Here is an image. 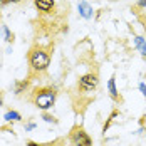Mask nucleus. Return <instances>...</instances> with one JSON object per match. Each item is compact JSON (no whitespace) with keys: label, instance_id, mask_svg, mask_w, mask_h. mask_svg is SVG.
Returning a JSON list of instances; mask_svg holds the SVG:
<instances>
[{"label":"nucleus","instance_id":"f257e3e1","mask_svg":"<svg viewBox=\"0 0 146 146\" xmlns=\"http://www.w3.org/2000/svg\"><path fill=\"white\" fill-rule=\"evenodd\" d=\"M29 62H30V67L34 71H39L40 72V71H45L47 69V66L50 62V56L45 50H42V49H34L29 56Z\"/></svg>","mask_w":146,"mask_h":146},{"label":"nucleus","instance_id":"f03ea898","mask_svg":"<svg viewBox=\"0 0 146 146\" xmlns=\"http://www.w3.org/2000/svg\"><path fill=\"white\" fill-rule=\"evenodd\" d=\"M56 101V91L54 89H40L34 96V104L39 109H49Z\"/></svg>","mask_w":146,"mask_h":146},{"label":"nucleus","instance_id":"7ed1b4c3","mask_svg":"<svg viewBox=\"0 0 146 146\" xmlns=\"http://www.w3.org/2000/svg\"><path fill=\"white\" fill-rule=\"evenodd\" d=\"M71 139H72L74 146H92L91 138L82 128H74L72 133H71Z\"/></svg>","mask_w":146,"mask_h":146},{"label":"nucleus","instance_id":"20e7f679","mask_svg":"<svg viewBox=\"0 0 146 146\" xmlns=\"http://www.w3.org/2000/svg\"><path fill=\"white\" fill-rule=\"evenodd\" d=\"M96 86H98V77L94 74H86L79 81V88L82 91H92V89H96Z\"/></svg>","mask_w":146,"mask_h":146},{"label":"nucleus","instance_id":"39448f33","mask_svg":"<svg viewBox=\"0 0 146 146\" xmlns=\"http://www.w3.org/2000/svg\"><path fill=\"white\" fill-rule=\"evenodd\" d=\"M54 5V0H35V7L40 12H49Z\"/></svg>","mask_w":146,"mask_h":146},{"label":"nucleus","instance_id":"423d86ee","mask_svg":"<svg viewBox=\"0 0 146 146\" xmlns=\"http://www.w3.org/2000/svg\"><path fill=\"white\" fill-rule=\"evenodd\" d=\"M79 12H81V15H82L84 19H89V17H92V9L89 7L86 2H81V3H79Z\"/></svg>","mask_w":146,"mask_h":146},{"label":"nucleus","instance_id":"0eeeda50","mask_svg":"<svg viewBox=\"0 0 146 146\" xmlns=\"http://www.w3.org/2000/svg\"><path fill=\"white\" fill-rule=\"evenodd\" d=\"M5 119L7 121H19V119H22L19 113H15V111H9L7 114H5Z\"/></svg>","mask_w":146,"mask_h":146},{"label":"nucleus","instance_id":"6e6552de","mask_svg":"<svg viewBox=\"0 0 146 146\" xmlns=\"http://www.w3.org/2000/svg\"><path fill=\"white\" fill-rule=\"evenodd\" d=\"M109 91H111V96L117 99V91H116V86H114V77H111L109 79Z\"/></svg>","mask_w":146,"mask_h":146},{"label":"nucleus","instance_id":"1a4fd4ad","mask_svg":"<svg viewBox=\"0 0 146 146\" xmlns=\"http://www.w3.org/2000/svg\"><path fill=\"white\" fill-rule=\"evenodd\" d=\"M136 44L141 47V50H143V56H146V44L143 42V39H141V37H138V39H136Z\"/></svg>","mask_w":146,"mask_h":146},{"label":"nucleus","instance_id":"9d476101","mask_svg":"<svg viewBox=\"0 0 146 146\" xmlns=\"http://www.w3.org/2000/svg\"><path fill=\"white\" fill-rule=\"evenodd\" d=\"M139 89H141V92L146 96V86H145V84H139Z\"/></svg>","mask_w":146,"mask_h":146},{"label":"nucleus","instance_id":"9b49d317","mask_svg":"<svg viewBox=\"0 0 146 146\" xmlns=\"http://www.w3.org/2000/svg\"><path fill=\"white\" fill-rule=\"evenodd\" d=\"M2 3H7V2H14V3H17V2H20V0H0Z\"/></svg>","mask_w":146,"mask_h":146},{"label":"nucleus","instance_id":"f8f14e48","mask_svg":"<svg viewBox=\"0 0 146 146\" xmlns=\"http://www.w3.org/2000/svg\"><path fill=\"white\" fill-rule=\"evenodd\" d=\"M27 146H40V145H37V143H34V141H30V143H29Z\"/></svg>","mask_w":146,"mask_h":146},{"label":"nucleus","instance_id":"ddd939ff","mask_svg":"<svg viewBox=\"0 0 146 146\" xmlns=\"http://www.w3.org/2000/svg\"><path fill=\"white\" fill-rule=\"evenodd\" d=\"M139 5H146V0H139Z\"/></svg>","mask_w":146,"mask_h":146},{"label":"nucleus","instance_id":"4468645a","mask_svg":"<svg viewBox=\"0 0 146 146\" xmlns=\"http://www.w3.org/2000/svg\"><path fill=\"white\" fill-rule=\"evenodd\" d=\"M0 104H2V101H0Z\"/></svg>","mask_w":146,"mask_h":146}]
</instances>
